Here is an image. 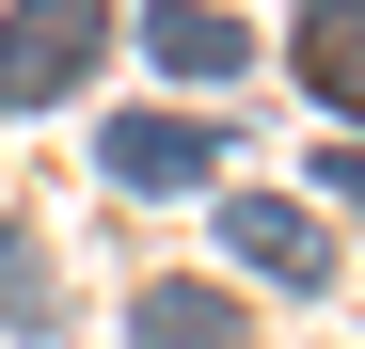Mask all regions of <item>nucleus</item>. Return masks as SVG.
Here are the masks:
<instances>
[{
	"instance_id": "nucleus-6",
	"label": "nucleus",
	"mask_w": 365,
	"mask_h": 349,
	"mask_svg": "<svg viewBox=\"0 0 365 349\" xmlns=\"http://www.w3.org/2000/svg\"><path fill=\"white\" fill-rule=\"evenodd\" d=\"M143 48H159L175 80H238V64H255V32H238V16H207V0H159V16H143Z\"/></svg>"
},
{
	"instance_id": "nucleus-2",
	"label": "nucleus",
	"mask_w": 365,
	"mask_h": 349,
	"mask_svg": "<svg viewBox=\"0 0 365 349\" xmlns=\"http://www.w3.org/2000/svg\"><path fill=\"white\" fill-rule=\"evenodd\" d=\"M96 174H111V191H207V174H222V127H191V111H111Z\"/></svg>"
},
{
	"instance_id": "nucleus-8",
	"label": "nucleus",
	"mask_w": 365,
	"mask_h": 349,
	"mask_svg": "<svg viewBox=\"0 0 365 349\" xmlns=\"http://www.w3.org/2000/svg\"><path fill=\"white\" fill-rule=\"evenodd\" d=\"M318 191H334V207H365V143H334V159H318Z\"/></svg>"
},
{
	"instance_id": "nucleus-5",
	"label": "nucleus",
	"mask_w": 365,
	"mask_h": 349,
	"mask_svg": "<svg viewBox=\"0 0 365 349\" xmlns=\"http://www.w3.org/2000/svg\"><path fill=\"white\" fill-rule=\"evenodd\" d=\"M128 333H143V349H255V318H238L222 286H143Z\"/></svg>"
},
{
	"instance_id": "nucleus-4",
	"label": "nucleus",
	"mask_w": 365,
	"mask_h": 349,
	"mask_svg": "<svg viewBox=\"0 0 365 349\" xmlns=\"http://www.w3.org/2000/svg\"><path fill=\"white\" fill-rule=\"evenodd\" d=\"M302 80H318L349 111V143H365V0H302Z\"/></svg>"
},
{
	"instance_id": "nucleus-1",
	"label": "nucleus",
	"mask_w": 365,
	"mask_h": 349,
	"mask_svg": "<svg viewBox=\"0 0 365 349\" xmlns=\"http://www.w3.org/2000/svg\"><path fill=\"white\" fill-rule=\"evenodd\" d=\"M111 48V0H16L0 16V111H64Z\"/></svg>"
},
{
	"instance_id": "nucleus-7",
	"label": "nucleus",
	"mask_w": 365,
	"mask_h": 349,
	"mask_svg": "<svg viewBox=\"0 0 365 349\" xmlns=\"http://www.w3.org/2000/svg\"><path fill=\"white\" fill-rule=\"evenodd\" d=\"M0 333H64V270H48V239H32V222H0Z\"/></svg>"
},
{
	"instance_id": "nucleus-3",
	"label": "nucleus",
	"mask_w": 365,
	"mask_h": 349,
	"mask_svg": "<svg viewBox=\"0 0 365 349\" xmlns=\"http://www.w3.org/2000/svg\"><path fill=\"white\" fill-rule=\"evenodd\" d=\"M222 254L255 270V286H334V239H318L302 207H270V191H238V207H222Z\"/></svg>"
}]
</instances>
